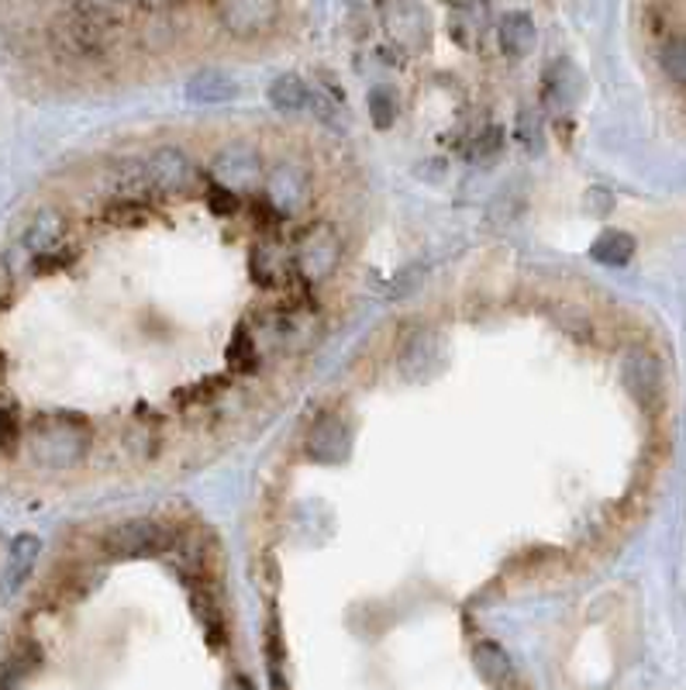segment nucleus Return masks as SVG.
<instances>
[{"instance_id": "nucleus-9", "label": "nucleus", "mask_w": 686, "mask_h": 690, "mask_svg": "<svg viewBox=\"0 0 686 690\" xmlns=\"http://www.w3.org/2000/svg\"><path fill=\"white\" fill-rule=\"evenodd\" d=\"M210 170H215V183L218 186H228V190H252L255 180H259V156L255 149H245V146H228L215 156V162H210Z\"/></svg>"}, {"instance_id": "nucleus-2", "label": "nucleus", "mask_w": 686, "mask_h": 690, "mask_svg": "<svg viewBox=\"0 0 686 690\" xmlns=\"http://www.w3.org/2000/svg\"><path fill=\"white\" fill-rule=\"evenodd\" d=\"M104 550L117 559H138V556H159L173 550V532L152 518H135L125 525H114L104 535Z\"/></svg>"}, {"instance_id": "nucleus-28", "label": "nucleus", "mask_w": 686, "mask_h": 690, "mask_svg": "<svg viewBox=\"0 0 686 690\" xmlns=\"http://www.w3.org/2000/svg\"><path fill=\"white\" fill-rule=\"evenodd\" d=\"M221 690H255V687H252V683H249L245 677H231V680H228V683H225Z\"/></svg>"}, {"instance_id": "nucleus-25", "label": "nucleus", "mask_w": 686, "mask_h": 690, "mask_svg": "<svg viewBox=\"0 0 686 690\" xmlns=\"http://www.w3.org/2000/svg\"><path fill=\"white\" fill-rule=\"evenodd\" d=\"M18 442H21V425H18L14 408H0V449L14 452Z\"/></svg>"}, {"instance_id": "nucleus-4", "label": "nucleus", "mask_w": 686, "mask_h": 690, "mask_svg": "<svg viewBox=\"0 0 686 690\" xmlns=\"http://www.w3.org/2000/svg\"><path fill=\"white\" fill-rule=\"evenodd\" d=\"M66 235H69V222L56 207H45L32 218V225L25 231V249L35 256L42 273H45V267H56V256L66 246Z\"/></svg>"}, {"instance_id": "nucleus-26", "label": "nucleus", "mask_w": 686, "mask_h": 690, "mask_svg": "<svg viewBox=\"0 0 686 690\" xmlns=\"http://www.w3.org/2000/svg\"><path fill=\"white\" fill-rule=\"evenodd\" d=\"M504 146V132L501 128H487L477 142H472V156H480V159H490L496 156Z\"/></svg>"}, {"instance_id": "nucleus-16", "label": "nucleus", "mask_w": 686, "mask_h": 690, "mask_svg": "<svg viewBox=\"0 0 686 690\" xmlns=\"http://www.w3.org/2000/svg\"><path fill=\"white\" fill-rule=\"evenodd\" d=\"M266 101H270V108H276V111L294 114V111H304L307 101H311V87H307V83H304L300 77H294V73H283V77H273V80H270V87H266Z\"/></svg>"}, {"instance_id": "nucleus-20", "label": "nucleus", "mask_w": 686, "mask_h": 690, "mask_svg": "<svg viewBox=\"0 0 686 690\" xmlns=\"http://www.w3.org/2000/svg\"><path fill=\"white\" fill-rule=\"evenodd\" d=\"M366 108H369V122L380 132H387L397 122V98L387 87H373L366 98Z\"/></svg>"}, {"instance_id": "nucleus-23", "label": "nucleus", "mask_w": 686, "mask_h": 690, "mask_svg": "<svg viewBox=\"0 0 686 690\" xmlns=\"http://www.w3.org/2000/svg\"><path fill=\"white\" fill-rule=\"evenodd\" d=\"M107 222L111 225H141L146 222V207H141L138 197H114V204H107Z\"/></svg>"}, {"instance_id": "nucleus-30", "label": "nucleus", "mask_w": 686, "mask_h": 690, "mask_svg": "<svg viewBox=\"0 0 686 690\" xmlns=\"http://www.w3.org/2000/svg\"><path fill=\"white\" fill-rule=\"evenodd\" d=\"M104 4H111V0H90V8H104Z\"/></svg>"}, {"instance_id": "nucleus-22", "label": "nucleus", "mask_w": 686, "mask_h": 690, "mask_svg": "<svg viewBox=\"0 0 686 690\" xmlns=\"http://www.w3.org/2000/svg\"><path fill=\"white\" fill-rule=\"evenodd\" d=\"M228 366L235 373H252L255 370V346H252V336L249 328H239L235 331V339L228 346Z\"/></svg>"}, {"instance_id": "nucleus-3", "label": "nucleus", "mask_w": 686, "mask_h": 690, "mask_svg": "<svg viewBox=\"0 0 686 690\" xmlns=\"http://www.w3.org/2000/svg\"><path fill=\"white\" fill-rule=\"evenodd\" d=\"M218 18L235 38H263L276 29L279 4L276 0H218Z\"/></svg>"}, {"instance_id": "nucleus-21", "label": "nucleus", "mask_w": 686, "mask_h": 690, "mask_svg": "<svg viewBox=\"0 0 686 690\" xmlns=\"http://www.w3.org/2000/svg\"><path fill=\"white\" fill-rule=\"evenodd\" d=\"M659 66H662V73H666L676 87H683V80H686V45H683L679 35L662 42V49H659Z\"/></svg>"}, {"instance_id": "nucleus-27", "label": "nucleus", "mask_w": 686, "mask_h": 690, "mask_svg": "<svg viewBox=\"0 0 686 690\" xmlns=\"http://www.w3.org/2000/svg\"><path fill=\"white\" fill-rule=\"evenodd\" d=\"M517 138H522L525 146L538 149V111H522V114H517Z\"/></svg>"}, {"instance_id": "nucleus-8", "label": "nucleus", "mask_w": 686, "mask_h": 690, "mask_svg": "<svg viewBox=\"0 0 686 690\" xmlns=\"http://www.w3.org/2000/svg\"><path fill=\"white\" fill-rule=\"evenodd\" d=\"M621 384L638 404H642V408H652V404H659V397H662L659 360L649 352H628L621 360Z\"/></svg>"}, {"instance_id": "nucleus-10", "label": "nucleus", "mask_w": 686, "mask_h": 690, "mask_svg": "<svg viewBox=\"0 0 686 690\" xmlns=\"http://www.w3.org/2000/svg\"><path fill=\"white\" fill-rule=\"evenodd\" d=\"M472 666H477V674L493 687V690H507L514 683V666H511V656L504 653L501 642H477L472 646Z\"/></svg>"}, {"instance_id": "nucleus-6", "label": "nucleus", "mask_w": 686, "mask_h": 690, "mask_svg": "<svg viewBox=\"0 0 686 690\" xmlns=\"http://www.w3.org/2000/svg\"><path fill=\"white\" fill-rule=\"evenodd\" d=\"M304 452H307V456H311L315 463H324V466L345 463V460H348V452H352L348 425H345L339 415H321V418L311 425V432H307Z\"/></svg>"}, {"instance_id": "nucleus-17", "label": "nucleus", "mask_w": 686, "mask_h": 690, "mask_svg": "<svg viewBox=\"0 0 686 690\" xmlns=\"http://www.w3.org/2000/svg\"><path fill=\"white\" fill-rule=\"evenodd\" d=\"M590 256H594L597 263H604V267H628L631 256H634V239L628 231H621V228L601 231L597 242L590 246Z\"/></svg>"}, {"instance_id": "nucleus-1", "label": "nucleus", "mask_w": 686, "mask_h": 690, "mask_svg": "<svg viewBox=\"0 0 686 690\" xmlns=\"http://www.w3.org/2000/svg\"><path fill=\"white\" fill-rule=\"evenodd\" d=\"M28 445L42 466H77L90 449V421L73 411L42 415L32 425Z\"/></svg>"}, {"instance_id": "nucleus-29", "label": "nucleus", "mask_w": 686, "mask_h": 690, "mask_svg": "<svg viewBox=\"0 0 686 690\" xmlns=\"http://www.w3.org/2000/svg\"><path fill=\"white\" fill-rule=\"evenodd\" d=\"M149 8H165V4H173V0H146Z\"/></svg>"}, {"instance_id": "nucleus-12", "label": "nucleus", "mask_w": 686, "mask_h": 690, "mask_svg": "<svg viewBox=\"0 0 686 690\" xmlns=\"http://www.w3.org/2000/svg\"><path fill=\"white\" fill-rule=\"evenodd\" d=\"M496 38H501V49L511 56V59H525L531 56L535 42H538V29L531 14L525 11H511L501 18V25H496Z\"/></svg>"}, {"instance_id": "nucleus-15", "label": "nucleus", "mask_w": 686, "mask_h": 690, "mask_svg": "<svg viewBox=\"0 0 686 690\" xmlns=\"http://www.w3.org/2000/svg\"><path fill=\"white\" fill-rule=\"evenodd\" d=\"M438 366V346L432 331H414V336L400 349V370H404L411 380L432 373Z\"/></svg>"}, {"instance_id": "nucleus-19", "label": "nucleus", "mask_w": 686, "mask_h": 690, "mask_svg": "<svg viewBox=\"0 0 686 690\" xmlns=\"http://www.w3.org/2000/svg\"><path fill=\"white\" fill-rule=\"evenodd\" d=\"M266 670H270V687L273 690H290L287 656H283V635L276 632V625L266 629Z\"/></svg>"}, {"instance_id": "nucleus-11", "label": "nucleus", "mask_w": 686, "mask_h": 690, "mask_svg": "<svg viewBox=\"0 0 686 690\" xmlns=\"http://www.w3.org/2000/svg\"><path fill=\"white\" fill-rule=\"evenodd\" d=\"M583 98V73L576 63L570 59H556L546 69V101L556 108H573Z\"/></svg>"}, {"instance_id": "nucleus-5", "label": "nucleus", "mask_w": 686, "mask_h": 690, "mask_svg": "<svg viewBox=\"0 0 686 690\" xmlns=\"http://www.w3.org/2000/svg\"><path fill=\"white\" fill-rule=\"evenodd\" d=\"M339 231L331 225H315L304 235V242L297 249V270L300 276H307L311 283L324 280L331 270L339 267Z\"/></svg>"}, {"instance_id": "nucleus-13", "label": "nucleus", "mask_w": 686, "mask_h": 690, "mask_svg": "<svg viewBox=\"0 0 686 690\" xmlns=\"http://www.w3.org/2000/svg\"><path fill=\"white\" fill-rule=\"evenodd\" d=\"M270 201L276 214H297L307 201V177L294 166H279L270 180Z\"/></svg>"}, {"instance_id": "nucleus-18", "label": "nucleus", "mask_w": 686, "mask_h": 690, "mask_svg": "<svg viewBox=\"0 0 686 690\" xmlns=\"http://www.w3.org/2000/svg\"><path fill=\"white\" fill-rule=\"evenodd\" d=\"M42 550V542L35 535H18L14 545H11V563H8V574H11V590L21 587V580H25L32 574L35 566V556Z\"/></svg>"}, {"instance_id": "nucleus-14", "label": "nucleus", "mask_w": 686, "mask_h": 690, "mask_svg": "<svg viewBox=\"0 0 686 690\" xmlns=\"http://www.w3.org/2000/svg\"><path fill=\"white\" fill-rule=\"evenodd\" d=\"M186 98L194 104H225L239 98V83L221 73V69H204V73L191 77V83H186Z\"/></svg>"}, {"instance_id": "nucleus-24", "label": "nucleus", "mask_w": 686, "mask_h": 690, "mask_svg": "<svg viewBox=\"0 0 686 690\" xmlns=\"http://www.w3.org/2000/svg\"><path fill=\"white\" fill-rule=\"evenodd\" d=\"M207 207L215 211V214H239V194H235V190H228V186H207Z\"/></svg>"}, {"instance_id": "nucleus-7", "label": "nucleus", "mask_w": 686, "mask_h": 690, "mask_svg": "<svg viewBox=\"0 0 686 690\" xmlns=\"http://www.w3.org/2000/svg\"><path fill=\"white\" fill-rule=\"evenodd\" d=\"M146 173H149V186L162 190V194H186L194 183V162L186 159V152L180 149H156L146 159Z\"/></svg>"}]
</instances>
